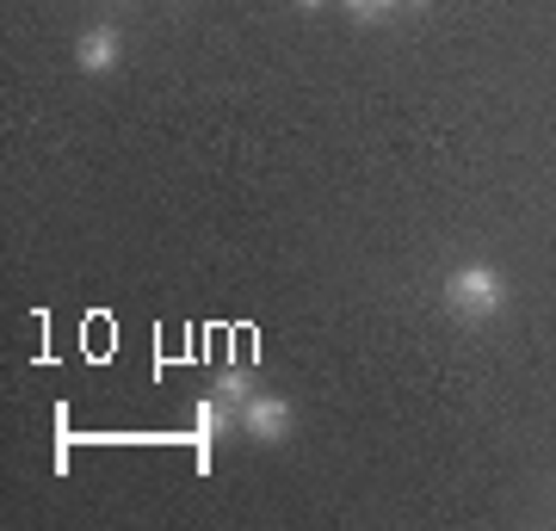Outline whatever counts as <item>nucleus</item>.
Here are the masks:
<instances>
[{"label":"nucleus","instance_id":"1","mask_svg":"<svg viewBox=\"0 0 556 531\" xmlns=\"http://www.w3.org/2000/svg\"><path fill=\"white\" fill-rule=\"evenodd\" d=\"M445 309L457 315V321H489V315L507 309V278L489 266V260H470V266H452L445 273Z\"/></svg>","mask_w":556,"mask_h":531},{"label":"nucleus","instance_id":"2","mask_svg":"<svg viewBox=\"0 0 556 531\" xmlns=\"http://www.w3.org/2000/svg\"><path fill=\"white\" fill-rule=\"evenodd\" d=\"M241 427H248L260 445H278V439L291 433V402H285V395H266V390H260L254 402L241 408Z\"/></svg>","mask_w":556,"mask_h":531},{"label":"nucleus","instance_id":"3","mask_svg":"<svg viewBox=\"0 0 556 531\" xmlns=\"http://www.w3.org/2000/svg\"><path fill=\"white\" fill-rule=\"evenodd\" d=\"M241 408H229L223 395H199V408H192V433H199V470H211V445L229 433V420Z\"/></svg>","mask_w":556,"mask_h":531},{"label":"nucleus","instance_id":"4","mask_svg":"<svg viewBox=\"0 0 556 531\" xmlns=\"http://www.w3.org/2000/svg\"><path fill=\"white\" fill-rule=\"evenodd\" d=\"M124 56V38H118V25H93V31H80L75 43V62L87 68V75H105V68H118Z\"/></svg>","mask_w":556,"mask_h":531},{"label":"nucleus","instance_id":"5","mask_svg":"<svg viewBox=\"0 0 556 531\" xmlns=\"http://www.w3.org/2000/svg\"><path fill=\"white\" fill-rule=\"evenodd\" d=\"M211 395H223L229 408H248L260 395V377L248 371V365H229V371H217V383H211Z\"/></svg>","mask_w":556,"mask_h":531},{"label":"nucleus","instance_id":"6","mask_svg":"<svg viewBox=\"0 0 556 531\" xmlns=\"http://www.w3.org/2000/svg\"><path fill=\"white\" fill-rule=\"evenodd\" d=\"M402 7H415V0H346V13H353L358 25H383L390 13H402Z\"/></svg>","mask_w":556,"mask_h":531},{"label":"nucleus","instance_id":"7","mask_svg":"<svg viewBox=\"0 0 556 531\" xmlns=\"http://www.w3.org/2000/svg\"><path fill=\"white\" fill-rule=\"evenodd\" d=\"M298 7H303V13H316V7H321V0H298Z\"/></svg>","mask_w":556,"mask_h":531}]
</instances>
